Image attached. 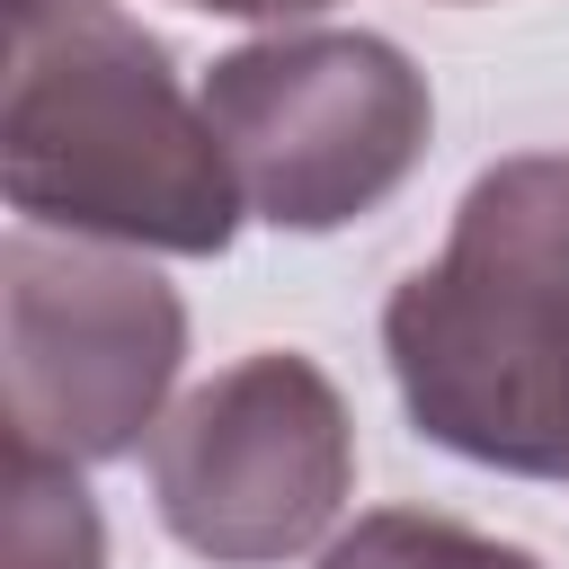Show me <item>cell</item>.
Instances as JSON below:
<instances>
[{"label": "cell", "instance_id": "6da1fadb", "mask_svg": "<svg viewBox=\"0 0 569 569\" xmlns=\"http://www.w3.org/2000/svg\"><path fill=\"white\" fill-rule=\"evenodd\" d=\"M0 187L36 231L160 258H222L249 213L204 98L116 0H9Z\"/></svg>", "mask_w": 569, "mask_h": 569}, {"label": "cell", "instance_id": "3957f363", "mask_svg": "<svg viewBox=\"0 0 569 569\" xmlns=\"http://www.w3.org/2000/svg\"><path fill=\"white\" fill-rule=\"evenodd\" d=\"M187 302L116 240L18 222L0 240V427L44 462H116L160 427Z\"/></svg>", "mask_w": 569, "mask_h": 569}, {"label": "cell", "instance_id": "ba28073f", "mask_svg": "<svg viewBox=\"0 0 569 569\" xmlns=\"http://www.w3.org/2000/svg\"><path fill=\"white\" fill-rule=\"evenodd\" d=\"M187 9H213V18H302V9H329V0H187Z\"/></svg>", "mask_w": 569, "mask_h": 569}, {"label": "cell", "instance_id": "8992f818", "mask_svg": "<svg viewBox=\"0 0 569 569\" xmlns=\"http://www.w3.org/2000/svg\"><path fill=\"white\" fill-rule=\"evenodd\" d=\"M9 569H107V525L71 462L9 445Z\"/></svg>", "mask_w": 569, "mask_h": 569}, {"label": "cell", "instance_id": "52a82bcc", "mask_svg": "<svg viewBox=\"0 0 569 569\" xmlns=\"http://www.w3.org/2000/svg\"><path fill=\"white\" fill-rule=\"evenodd\" d=\"M320 569H542V560L525 542H498V533L427 516V507H373L320 551Z\"/></svg>", "mask_w": 569, "mask_h": 569}, {"label": "cell", "instance_id": "5b68a950", "mask_svg": "<svg viewBox=\"0 0 569 569\" xmlns=\"http://www.w3.org/2000/svg\"><path fill=\"white\" fill-rule=\"evenodd\" d=\"M142 471L160 525L196 560L276 569L338 525L356 489V418L311 356L258 347L151 427Z\"/></svg>", "mask_w": 569, "mask_h": 569}, {"label": "cell", "instance_id": "277c9868", "mask_svg": "<svg viewBox=\"0 0 569 569\" xmlns=\"http://www.w3.org/2000/svg\"><path fill=\"white\" fill-rule=\"evenodd\" d=\"M204 116L240 204L276 231H338L409 187L436 133L427 71L365 27H293L204 71Z\"/></svg>", "mask_w": 569, "mask_h": 569}, {"label": "cell", "instance_id": "7a4b0ae2", "mask_svg": "<svg viewBox=\"0 0 569 569\" xmlns=\"http://www.w3.org/2000/svg\"><path fill=\"white\" fill-rule=\"evenodd\" d=\"M382 356L427 445L569 480V151L480 169L453 231L382 302Z\"/></svg>", "mask_w": 569, "mask_h": 569}]
</instances>
